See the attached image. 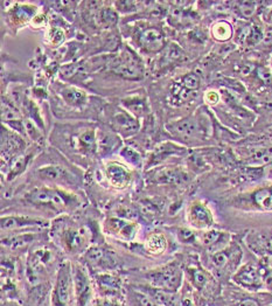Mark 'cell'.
Returning a JSON list of instances; mask_svg holds the SVG:
<instances>
[{"label": "cell", "mask_w": 272, "mask_h": 306, "mask_svg": "<svg viewBox=\"0 0 272 306\" xmlns=\"http://www.w3.org/2000/svg\"><path fill=\"white\" fill-rule=\"evenodd\" d=\"M25 201L35 207H44L56 212H70L80 206L75 194L66 189L53 187H38L25 194Z\"/></svg>", "instance_id": "1"}, {"label": "cell", "mask_w": 272, "mask_h": 306, "mask_svg": "<svg viewBox=\"0 0 272 306\" xmlns=\"http://www.w3.org/2000/svg\"><path fill=\"white\" fill-rule=\"evenodd\" d=\"M55 255L47 245H38L30 252L27 260L26 275L31 284L38 285L44 279L48 271L54 264Z\"/></svg>", "instance_id": "2"}, {"label": "cell", "mask_w": 272, "mask_h": 306, "mask_svg": "<svg viewBox=\"0 0 272 306\" xmlns=\"http://www.w3.org/2000/svg\"><path fill=\"white\" fill-rule=\"evenodd\" d=\"M56 239L60 247L71 255L84 251L89 244V232L82 225L63 224L56 229Z\"/></svg>", "instance_id": "3"}, {"label": "cell", "mask_w": 272, "mask_h": 306, "mask_svg": "<svg viewBox=\"0 0 272 306\" xmlns=\"http://www.w3.org/2000/svg\"><path fill=\"white\" fill-rule=\"evenodd\" d=\"M74 298V273L70 263H63L56 273L51 306H70Z\"/></svg>", "instance_id": "4"}, {"label": "cell", "mask_w": 272, "mask_h": 306, "mask_svg": "<svg viewBox=\"0 0 272 306\" xmlns=\"http://www.w3.org/2000/svg\"><path fill=\"white\" fill-rule=\"evenodd\" d=\"M107 66L116 75L130 81H137L144 76L143 62L130 50H124L121 54L113 56Z\"/></svg>", "instance_id": "5"}, {"label": "cell", "mask_w": 272, "mask_h": 306, "mask_svg": "<svg viewBox=\"0 0 272 306\" xmlns=\"http://www.w3.org/2000/svg\"><path fill=\"white\" fill-rule=\"evenodd\" d=\"M146 277L154 288L166 290V291H174L180 287L182 273L177 264H167L149 272Z\"/></svg>", "instance_id": "6"}, {"label": "cell", "mask_w": 272, "mask_h": 306, "mask_svg": "<svg viewBox=\"0 0 272 306\" xmlns=\"http://www.w3.org/2000/svg\"><path fill=\"white\" fill-rule=\"evenodd\" d=\"M74 273V299L75 306H91L92 303V283L87 271L81 265L72 268Z\"/></svg>", "instance_id": "7"}, {"label": "cell", "mask_w": 272, "mask_h": 306, "mask_svg": "<svg viewBox=\"0 0 272 306\" xmlns=\"http://www.w3.org/2000/svg\"><path fill=\"white\" fill-rule=\"evenodd\" d=\"M104 232L123 241H132L138 233V225L121 217H109L104 222Z\"/></svg>", "instance_id": "8"}, {"label": "cell", "mask_w": 272, "mask_h": 306, "mask_svg": "<svg viewBox=\"0 0 272 306\" xmlns=\"http://www.w3.org/2000/svg\"><path fill=\"white\" fill-rule=\"evenodd\" d=\"M112 131L123 138L136 135L139 130V122L136 116L129 112L127 109H119L113 114L111 118Z\"/></svg>", "instance_id": "9"}, {"label": "cell", "mask_w": 272, "mask_h": 306, "mask_svg": "<svg viewBox=\"0 0 272 306\" xmlns=\"http://www.w3.org/2000/svg\"><path fill=\"white\" fill-rule=\"evenodd\" d=\"M71 146L82 155H94L98 151L97 130L95 128L87 126L80 129L71 136Z\"/></svg>", "instance_id": "10"}, {"label": "cell", "mask_w": 272, "mask_h": 306, "mask_svg": "<svg viewBox=\"0 0 272 306\" xmlns=\"http://www.w3.org/2000/svg\"><path fill=\"white\" fill-rule=\"evenodd\" d=\"M137 43L147 53H158L165 47V34L158 27H146L138 33Z\"/></svg>", "instance_id": "11"}, {"label": "cell", "mask_w": 272, "mask_h": 306, "mask_svg": "<svg viewBox=\"0 0 272 306\" xmlns=\"http://www.w3.org/2000/svg\"><path fill=\"white\" fill-rule=\"evenodd\" d=\"M25 146V142L17 135V132H12L9 129L4 130L2 140V162L5 163L7 159V163L10 165L12 160L22 155L21 152Z\"/></svg>", "instance_id": "12"}, {"label": "cell", "mask_w": 272, "mask_h": 306, "mask_svg": "<svg viewBox=\"0 0 272 306\" xmlns=\"http://www.w3.org/2000/svg\"><path fill=\"white\" fill-rule=\"evenodd\" d=\"M47 225V221L39 217L22 216V215H9L2 217V231L13 232L22 231L28 228H42Z\"/></svg>", "instance_id": "13"}, {"label": "cell", "mask_w": 272, "mask_h": 306, "mask_svg": "<svg viewBox=\"0 0 272 306\" xmlns=\"http://www.w3.org/2000/svg\"><path fill=\"white\" fill-rule=\"evenodd\" d=\"M2 119L3 123L7 124V126L18 134H25V120L18 110L17 106L12 99H3L2 103Z\"/></svg>", "instance_id": "14"}, {"label": "cell", "mask_w": 272, "mask_h": 306, "mask_svg": "<svg viewBox=\"0 0 272 306\" xmlns=\"http://www.w3.org/2000/svg\"><path fill=\"white\" fill-rule=\"evenodd\" d=\"M105 175L112 187L123 189L131 181V173L123 164L110 162L105 166Z\"/></svg>", "instance_id": "15"}, {"label": "cell", "mask_w": 272, "mask_h": 306, "mask_svg": "<svg viewBox=\"0 0 272 306\" xmlns=\"http://www.w3.org/2000/svg\"><path fill=\"white\" fill-rule=\"evenodd\" d=\"M38 9L28 4H14V7L7 11V18L13 27H21L27 22H31L36 15Z\"/></svg>", "instance_id": "16"}, {"label": "cell", "mask_w": 272, "mask_h": 306, "mask_svg": "<svg viewBox=\"0 0 272 306\" xmlns=\"http://www.w3.org/2000/svg\"><path fill=\"white\" fill-rule=\"evenodd\" d=\"M188 222L193 225V227L204 229L208 228L213 224V216L212 213L207 206L200 202H194L192 206L189 207L187 213Z\"/></svg>", "instance_id": "17"}, {"label": "cell", "mask_w": 272, "mask_h": 306, "mask_svg": "<svg viewBox=\"0 0 272 306\" xmlns=\"http://www.w3.org/2000/svg\"><path fill=\"white\" fill-rule=\"evenodd\" d=\"M38 174L42 180L52 184L69 185L70 183H74L72 176L63 167L56 166V165H48V166L39 168Z\"/></svg>", "instance_id": "18"}, {"label": "cell", "mask_w": 272, "mask_h": 306, "mask_svg": "<svg viewBox=\"0 0 272 306\" xmlns=\"http://www.w3.org/2000/svg\"><path fill=\"white\" fill-rule=\"evenodd\" d=\"M188 179L187 173L179 167H164L154 174V183L160 185H181Z\"/></svg>", "instance_id": "19"}, {"label": "cell", "mask_w": 272, "mask_h": 306, "mask_svg": "<svg viewBox=\"0 0 272 306\" xmlns=\"http://www.w3.org/2000/svg\"><path fill=\"white\" fill-rule=\"evenodd\" d=\"M97 142H98V152L100 156L111 155L113 151L118 150L120 147V136L117 135L115 131H97Z\"/></svg>", "instance_id": "20"}, {"label": "cell", "mask_w": 272, "mask_h": 306, "mask_svg": "<svg viewBox=\"0 0 272 306\" xmlns=\"http://www.w3.org/2000/svg\"><path fill=\"white\" fill-rule=\"evenodd\" d=\"M85 259L91 263L92 265H96V267H109L111 268L112 265H115V260H113V255L112 252L105 250V249L101 248V247H90L85 251Z\"/></svg>", "instance_id": "21"}, {"label": "cell", "mask_w": 272, "mask_h": 306, "mask_svg": "<svg viewBox=\"0 0 272 306\" xmlns=\"http://www.w3.org/2000/svg\"><path fill=\"white\" fill-rule=\"evenodd\" d=\"M166 128L174 136L182 137V138H190V137H194L199 132L197 124L193 118H184L177 120V122L167 124Z\"/></svg>", "instance_id": "22"}, {"label": "cell", "mask_w": 272, "mask_h": 306, "mask_svg": "<svg viewBox=\"0 0 272 306\" xmlns=\"http://www.w3.org/2000/svg\"><path fill=\"white\" fill-rule=\"evenodd\" d=\"M60 94L64 102L72 108H82L88 102L87 92L75 86L63 87Z\"/></svg>", "instance_id": "23"}, {"label": "cell", "mask_w": 272, "mask_h": 306, "mask_svg": "<svg viewBox=\"0 0 272 306\" xmlns=\"http://www.w3.org/2000/svg\"><path fill=\"white\" fill-rule=\"evenodd\" d=\"M235 280L244 287H259L261 285V276L258 269L253 264H246L235 275Z\"/></svg>", "instance_id": "24"}, {"label": "cell", "mask_w": 272, "mask_h": 306, "mask_svg": "<svg viewBox=\"0 0 272 306\" xmlns=\"http://www.w3.org/2000/svg\"><path fill=\"white\" fill-rule=\"evenodd\" d=\"M100 290L108 297L115 296L120 290V279L110 275V273H101L96 278Z\"/></svg>", "instance_id": "25"}, {"label": "cell", "mask_w": 272, "mask_h": 306, "mask_svg": "<svg viewBox=\"0 0 272 306\" xmlns=\"http://www.w3.org/2000/svg\"><path fill=\"white\" fill-rule=\"evenodd\" d=\"M33 153H22L17 158L12 160V163L9 165V170L6 173V179L9 181H12L13 179L17 178L18 175L25 172L28 165H30Z\"/></svg>", "instance_id": "26"}, {"label": "cell", "mask_w": 272, "mask_h": 306, "mask_svg": "<svg viewBox=\"0 0 272 306\" xmlns=\"http://www.w3.org/2000/svg\"><path fill=\"white\" fill-rule=\"evenodd\" d=\"M35 236L32 233H19L17 235H11L7 239H3V244L11 250H22L32 242H34Z\"/></svg>", "instance_id": "27"}, {"label": "cell", "mask_w": 272, "mask_h": 306, "mask_svg": "<svg viewBox=\"0 0 272 306\" xmlns=\"http://www.w3.org/2000/svg\"><path fill=\"white\" fill-rule=\"evenodd\" d=\"M145 248L152 255H161L167 248V240L160 233H154L147 237Z\"/></svg>", "instance_id": "28"}, {"label": "cell", "mask_w": 272, "mask_h": 306, "mask_svg": "<svg viewBox=\"0 0 272 306\" xmlns=\"http://www.w3.org/2000/svg\"><path fill=\"white\" fill-rule=\"evenodd\" d=\"M184 152H186V150H184V148L180 146H177V145H173L169 143L162 144L157 148L156 152L152 155L151 164H158V163L162 162V160L167 159V157H169V156L181 155V153H184Z\"/></svg>", "instance_id": "29"}, {"label": "cell", "mask_w": 272, "mask_h": 306, "mask_svg": "<svg viewBox=\"0 0 272 306\" xmlns=\"http://www.w3.org/2000/svg\"><path fill=\"white\" fill-rule=\"evenodd\" d=\"M256 206L263 209L272 208V186L259 188L251 195Z\"/></svg>", "instance_id": "30"}, {"label": "cell", "mask_w": 272, "mask_h": 306, "mask_svg": "<svg viewBox=\"0 0 272 306\" xmlns=\"http://www.w3.org/2000/svg\"><path fill=\"white\" fill-rule=\"evenodd\" d=\"M212 35L215 40L220 42L228 41L233 36V26L225 20L215 22L212 26Z\"/></svg>", "instance_id": "31"}, {"label": "cell", "mask_w": 272, "mask_h": 306, "mask_svg": "<svg viewBox=\"0 0 272 306\" xmlns=\"http://www.w3.org/2000/svg\"><path fill=\"white\" fill-rule=\"evenodd\" d=\"M96 20L98 25L104 28L112 27L118 22V12L116 11V9H111V7H104V9L98 11Z\"/></svg>", "instance_id": "32"}, {"label": "cell", "mask_w": 272, "mask_h": 306, "mask_svg": "<svg viewBox=\"0 0 272 306\" xmlns=\"http://www.w3.org/2000/svg\"><path fill=\"white\" fill-rule=\"evenodd\" d=\"M123 104L125 109H127L129 112H131L133 116H136L137 118L138 116L143 115L145 112V102L139 97H130L124 99Z\"/></svg>", "instance_id": "33"}, {"label": "cell", "mask_w": 272, "mask_h": 306, "mask_svg": "<svg viewBox=\"0 0 272 306\" xmlns=\"http://www.w3.org/2000/svg\"><path fill=\"white\" fill-rule=\"evenodd\" d=\"M264 40V33L262 28L257 25H253L248 28L244 33V41L248 46H256Z\"/></svg>", "instance_id": "34"}, {"label": "cell", "mask_w": 272, "mask_h": 306, "mask_svg": "<svg viewBox=\"0 0 272 306\" xmlns=\"http://www.w3.org/2000/svg\"><path fill=\"white\" fill-rule=\"evenodd\" d=\"M47 40L51 46L59 47L62 45L64 40H66V32L58 26L51 27L47 32Z\"/></svg>", "instance_id": "35"}, {"label": "cell", "mask_w": 272, "mask_h": 306, "mask_svg": "<svg viewBox=\"0 0 272 306\" xmlns=\"http://www.w3.org/2000/svg\"><path fill=\"white\" fill-rule=\"evenodd\" d=\"M119 155L121 158H124V160H127V162L130 165H132V166H136V167L141 166V156L133 147H130V146L123 147L120 150Z\"/></svg>", "instance_id": "36"}, {"label": "cell", "mask_w": 272, "mask_h": 306, "mask_svg": "<svg viewBox=\"0 0 272 306\" xmlns=\"http://www.w3.org/2000/svg\"><path fill=\"white\" fill-rule=\"evenodd\" d=\"M180 83L189 91H195L200 87V78L195 72H189L180 80Z\"/></svg>", "instance_id": "37"}, {"label": "cell", "mask_w": 272, "mask_h": 306, "mask_svg": "<svg viewBox=\"0 0 272 306\" xmlns=\"http://www.w3.org/2000/svg\"><path fill=\"white\" fill-rule=\"evenodd\" d=\"M257 3L256 2H241L237 3V10L239 14L245 19H249L255 14L256 10H257Z\"/></svg>", "instance_id": "38"}, {"label": "cell", "mask_w": 272, "mask_h": 306, "mask_svg": "<svg viewBox=\"0 0 272 306\" xmlns=\"http://www.w3.org/2000/svg\"><path fill=\"white\" fill-rule=\"evenodd\" d=\"M25 132L32 140H39L42 137L41 130H39V126L31 119H25Z\"/></svg>", "instance_id": "39"}, {"label": "cell", "mask_w": 272, "mask_h": 306, "mask_svg": "<svg viewBox=\"0 0 272 306\" xmlns=\"http://www.w3.org/2000/svg\"><path fill=\"white\" fill-rule=\"evenodd\" d=\"M222 236V233L217 232V231H209L206 232L204 235H202V243L206 247H210V245H214L215 243H217L220 241Z\"/></svg>", "instance_id": "40"}, {"label": "cell", "mask_w": 272, "mask_h": 306, "mask_svg": "<svg viewBox=\"0 0 272 306\" xmlns=\"http://www.w3.org/2000/svg\"><path fill=\"white\" fill-rule=\"evenodd\" d=\"M139 3L136 2H116V11L120 12V13H131L133 11H137Z\"/></svg>", "instance_id": "41"}, {"label": "cell", "mask_w": 272, "mask_h": 306, "mask_svg": "<svg viewBox=\"0 0 272 306\" xmlns=\"http://www.w3.org/2000/svg\"><path fill=\"white\" fill-rule=\"evenodd\" d=\"M192 278H193V283L195 284V287L197 288H204L205 285L207 284V282H208V278H207V275L202 271V270H194L192 272Z\"/></svg>", "instance_id": "42"}, {"label": "cell", "mask_w": 272, "mask_h": 306, "mask_svg": "<svg viewBox=\"0 0 272 306\" xmlns=\"http://www.w3.org/2000/svg\"><path fill=\"white\" fill-rule=\"evenodd\" d=\"M228 260H229L228 255H227V253H226V252H223V251H221V252H216V253H215V255L213 256V259H212L213 264H214L216 268H222V267H225V265H226L227 263H228Z\"/></svg>", "instance_id": "43"}, {"label": "cell", "mask_w": 272, "mask_h": 306, "mask_svg": "<svg viewBox=\"0 0 272 306\" xmlns=\"http://www.w3.org/2000/svg\"><path fill=\"white\" fill-rule=\"evenodd\" d=\"M257 75L258 78L261 79V81H263L265 84H269L271 86L272 84V75L270 70L265 67H259L257 69Z\"/></svg>", "instance_id": "44"}, {"label": "cell", "mask_w": 272, "mask_h": 306, "mask_svg": "<svg viewBox=\"0 0 272 306\" xmlns=\"http://www.w3.org/2000/svg\"><path fill=\"white\" fill-rule=\"evenodd\" d=\"M137 300H139V304L141 306H157V304L154 303V301L150 298L147 295H145V293H137Z\"/></svg>", "instance_id": "45"}, {"label": "cell", "mask_w": 272, "mask_h": 306, "mask_svg": "<svg viewBox=\"0 0 272 306\" xmlns=\"http://www.w3.org/2000/svg\"><path fill=\"white\" fill-rule=\"evenodd\" d=\"M31 23L35 27H43L44 25H46V17H44L43 14H36L35 17L33 18V20H32Z\"/></svg>", "instance_id": "46"}, {"label": "cell", "mask_w": 272, "mask_h": 306, "mask_svg": "<svg viewBox=\"0 0 272 306\" xmlns=\"http://www.w3.org/2000/svg\"><path fill=\"white\" fill-rule=\"evenodd\" d=\"M179 236H180V239L184 241V242H188V241L194 239V234L188 229H180L179 231Z\"/></svg>", "instance_id": "47"}, {"label": "cell", "mask_w": 272, "mask_h": 306, "mask_svg": "<svg viewBox=\"0 0 272 306\" xmlns=\"http://www.w3.org/2000/svg\"><path fill=\"white\" fill-rule=\"evenodd\" d=\"M218 98H220V97H218V95L215 91H208L206 94V96H205V99L208 103H210V104L217 103L218 102Z\"/></svg>", "instance_id": "48"}, {"label": "cell", "mask_w": 272, "mask_h": 306, "mask_svg": "<svg viewBox=\"0 0 272 306\" xmlns=\"http://www.w3.org/2000/svg\"><path fill=\"white\" fill-rule=\"evenodd\" d=\"M91 306H120V305L115 303L112 299H110V300H101V301H97V303H92Z\"/></svg>", "instance_id": "49"}, {"label": "cell", "mask_w": 272, "mask_h": 306, "mask_svg": "<svg viewBox=\"0 0 272 306\" xmlns=\"http://www.w3.org/2000/svg\"><path fill=\"white\" fill-rule=\"evenodd\" d=\"M238 306H258L257 303H256L255 300H251V299H246V300H243L241 304H239Z\"/></svg>", "instance_id": "50"}, {"label": "cell", "mask_w": 272, "mask_h": 306, "mask_svg": "<svg viewBox=\"0 0 272 306\" xmlns=\"http://www.w3.org/2000/svg\"><path fill=\"white\" fill-rule=\"evenodd\" d=\"M266 283H267V287L272 289V276H270L269 278L266 279Z\"/></svg>", "instance_id": "51"}, {"label": "cell", "mask_w": 272, "mask_h": 306, "mask_svg": "<svg viewBox=\"0 0 272 306\" xmlns=\"http://www.w3.org/2000/svg\"><path fill=\"white\" fill-rule=\"evenodd\" d=\"M267 18H269V21L272 23V10H270L269 14H267Z\"/></svg>", "instance_id": "52"}]
</instances>
